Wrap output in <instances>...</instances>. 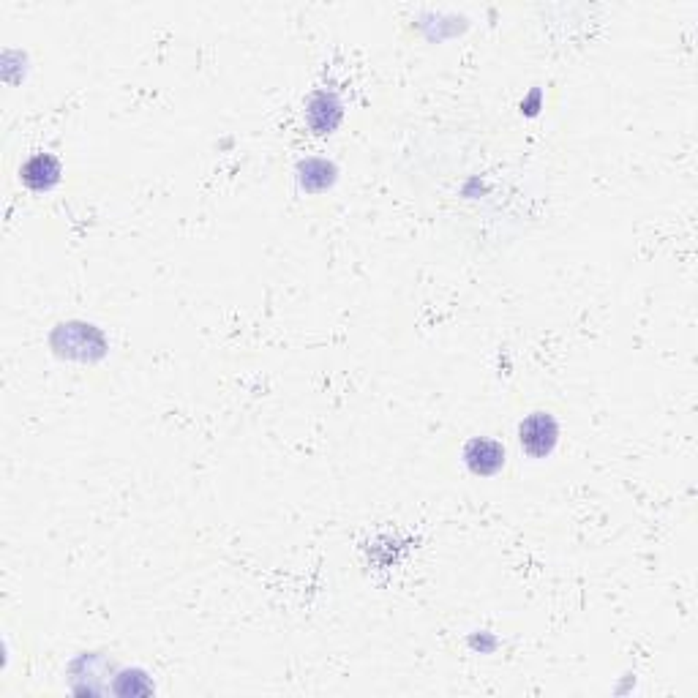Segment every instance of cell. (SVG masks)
<instances>
[{"label": "cell", "instance_id": "1", "mask_svg": "<svg viewBox=\"0 0 698 698\" xmlns=\"http://www.w3.org/2000/svg\"><path fill=\"white\" fill-rule=\"evenodd\" d=\"M521 450L532 459H546L559 442V426L549 412H532L519 426Z\"/></svg>", "mask_w": 698, "mask_h": 698}, {"label": "cell", "instance_id": "2", "mask_svg": "<svg viewBox=\"0 0 698 698\" xmlns=\"http://www.w3.org/2000/svg\"><path fill=\"white\" fill-rule=\"evenodd\" d=\"M464 464L472 475H480V478L497 475L499 469L505 467V445H499L497 439H472L464 448Z\"/></svg>", "mask_w": 698, "mask_h": 698}, {"label": "cell", "instance_id": "3", "mask_svg": "<svg viewBox=\"0 0 698 698\" xmlns=\"http://www.w3.org/2000/svg\"><path fill=\"white\" fill-rule=\"evenodd\" d=\"M22 183L33 191H50L52 186H58L60 180V161L50 153H39L22 164L20 170Z\"/></svg>", "mask_w": 698, "mask_h": 698}, {"label": "cell", "instance_id": "4", "mask_svg": "<svg viewBox=\"0 0 698 698\" xmlns=\"http://www.w3.org/2000/svg\"><path fill=\"white\" fill-rule=\"evenodd\" d=\"M300 180H303V186L309 189L311 186V180H320V189H328L330 186V180H333V167H330L328 161H322V159H311V161H306L303 167H300Z\"/></svg>", "mask_w": 698, "mask_h": 698}]
</instances>
